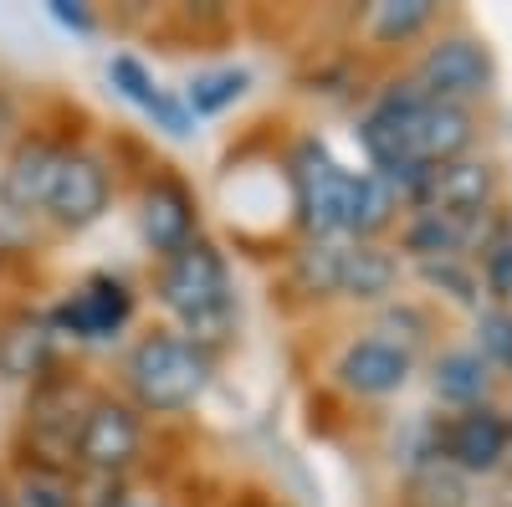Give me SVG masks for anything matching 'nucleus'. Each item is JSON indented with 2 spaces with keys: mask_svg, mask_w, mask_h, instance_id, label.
Listing matches in <instances>:
<instances>
[{
  "mask_svg": "<svg viewBox=\"0 0 512 507\" xmlns=\"http://www.w3.org/2000/svg\"><path fill=\"white\" fill-rule=\"evenodd\" d=\"M159 303L175 313L190 338L205 349V338H221L231 323V272L226 257L205 236L180 246L175 257H164L159 267Z\"/></svg>",
  "mask_w": 512,
  "mask_h": 507,
  "instance_id": "nucleus-1",
  "label": "nucleus"
},
{
  "mask_svg": "<svg viewBox=\"0 0 512 507\" xmlns=\"http://www.w3.org/2000/svg\"><path fill=\"white\" fill-rule=\"evenodd\" d=\"M128 374V390H134V410H149V415H175V410H190L205 385H210V349H200L195 338H180V333H149L134 344L123 364Z\"/></svg>",
  "mask_w": 512,
  "mask_h": 507,
  "instance_id": "nucleus-2",
  "label": "nucleus"
},
{
  "mask_svg": "<svg viewBox=\"0 0 512 507\" xmlns=\"http://www.w3.org/2000/svg\"><path fill=\"white\" fill-rule=\"evenodd\" d=\"M410 82H415L425 98H441V103H461L466 108V103H477V98L492 93L497 62H492L487 41L456 31V36H441L436 47L420 57V67H415Z\"/></svg>",
  "mask_w": 512,
  "mask_h": 507,
  "instance_id": "nucleus-3",
  "label": "nucleus"
},
{
  "mask_svg": "<svg viewBox=\"0 0 512 507\" xmlns=\"http://www.w3.org/2000/svg\"><path fill=\"white\" fill-rule=\"evenodd\" d=\"M144 451V420L134 405L123 400H93L77 420V436H72V461L88 477H118L139 461Z\"/></svg>",
  "mask_w": 512,
  "mask_h": 507,
  "instance_id": "nucleus-4",
  "label": "nucleus"
},
{
  "mask_svg": "<svg viewBox=\"0 0 512 507\" xmlns=\"http://www.w3.org/2000/svg\"><path fill=\"white\" fill-rule=\"evenodd\" d=\"M512 451V420L502 405H472V410H456L441 436H436V456L446 467H456L461 477H492Z\"/></svg>",
  "mask_w": 512,
  "mask_h": 507,
  "instance_id": "nucleus-5",
  "label": "nucleus"
},
{
  "mask_svg": "<svg viewBox=\"0 0 512 507\" xmlns=\"http://www.w3.org/2000/svg\"><path fill=\"white\" fill-rule=\"evenodd\" d=\"M292 190H297V221H303L318 241H328L333 231H344L349 169H338V159L318 139L297 144V154H292Z\"/></svg>",
  "mask_w": 512,
  "mask_h": 507,
  "instance_id": "nucleus-6",
  "label": "nucleus"
},
{
  "mask_svg": "<svg viewBox=\"0 0 512 507\" xmlns=\"http://www.w3.org/2000/svg\"><path fill=\"white\" fill-rule=\"evenodd\" d=\"M128 318H134V292H128L123 277H88L72 298L57 303V313L47 318L52 333H67L77 338V344H103V338H113Z\"/></svg>",
  "mask_w": 512,
  "mask_h": 507,
  "instance_id": "nucleus-7",
  "label": "nucleus"
},
{
  "mask_svg": "<svg viewBox=\"0 0 512 507\" xmlns=\"http://www.w3.org/2000/svg\"><path fill=\"white\" fill-rule=\"evenodd\" d=\"M420 210H441V216L482 231L487 210H497V164L487 159H451L431 169V185L420 195Z\"/></svg>",
  "mask_w": 512,
  "mask_h": 507,
  "instance_id": "nucleus-8",
  "label": "nucleus"
},
{
  "mask_svg": "<svg viewBox=\"0 0 512 507\" xmlns=\"http://www.w3.org/2000/svg\"><path fill=\"white\" fill-rule=\"evenodd\" d=\"M113 200V175L98 154H82V149H67L62 154V169H57V185L47 195V216L62 226V231H82L103 221V210Z\"/></svg>",
  "mask_w": 512,
  "mask_h": 507,
  "instance_id": "nucleus-9",
  "label": "nucleus"
},
{
  "mask_svg": "<svg viewBox=\"0 0 512 507\" xmlns=\"http://www.w3.org/2000/svg\"><path fill=\"white\" fill-rule=\"evenodd\" d=\"M410 369H415V359H410L405 344H395V338H359V344H349L344 359H338V385L379 400V395L405 390Z\"/></svg>",
  "mask_w": 512,
  "mask_h": 507,
  "instance_id": "nucleus-10",
  "label": "nucleus"
},
{
  "mask_svg": "<svg viewBox=\"0 0 512 507\" xmlns=\"http://www.w3.org/2000/svg\"><path fill=\"white\" fill-rule=\"evenodd\" d=\"M477 139V123H472V108L461 103H441V98H425L415 108V123H410V154L425 164V169H441L451 159H466Z\"/></svg>",
  "mask_w": 512,
  "mask_h": 507,
  "instance_id": "nucleus-11",
  "label": "nucleus"
},
{
  "mask_svg": "<svg viewBox=\"0 0 512 507\" xmlns=\"http://www.w3.org/2000/svg\"><path fill=\"white\" fill-rule=\"evenodd\" d=\"M62 144L52 139H26L11 164L0 169V205L16 210V216H31V210H47V195L57 185V169H62Z\"/></svg>",
  "mask_w": 512,
  "mask_h": 507,
  "instance_id": "nucleus-12",
  "label": "nucleus"
},
{
  "mask_svg": "<svg viewBox=\"0 0 512 507\" xmlns=\"http://www.w3.org/2000/svg\"><path fill=\"white\" fill-rule=\"evenodd\" d=\"M139 231H144V241L159 251V257H175L180 246H190L200 236L190 190L180 180H169V175L144 185V195H139Z\"/></svg>",
  "mask_w": 512,
  "mask_h": 507,
  "instance_id": "nucleus-13",
  "label": "nucleus"
},
{
  "mask_svg": "<svg viewBox=\"0 0 512 507\" xmlns=\"http://www.w3.org/2000/svg\"><path fill=\"white\" fill-rule=\"evenodd\" d=\"M52 349H57V333L41 313H16L0 323V374L6 379H36L52 364Z\"/></svg>",
  "mask_w": 512,
  "mask_h": 507,
  "instance_id": "nucleus-14",
  "label": "nucleus"
},
{
  "mask_svg": "<svg viewBox=\"0 0 512 507\" xmlns=\"http://www.w3.org/2000/svg\"><path fill=\"white\" fill-rule=\"evenodd\" d=\"M395 282H400V262H395L384 246H374V241H354V246L338 251V292H344V298L379 303Z\"/></svg>",
  "mask_w": 512,
  "mask_h": 507,
  "instance_id": "nucleus-15",
  "label": "nucleus"
},
{
  "mask_svg": "<svg viewBox=\"0 0 512 507\" xmlns=\"http://www.w3.org/2000/svg\"><path fill=\"white\" fill-rule=\"evenodd\" d=\"M431 385H436V400H446V405H461V410L487 405V395H492V364L477 349H451V354L436 359Z\"/></svg>",
  "mask_w": 512,
  "mask_h": 507,
  "instance_id": "nucleus-16",
  "label": "nucleus"
},
{
  "mask_svg": "<svg viewBox=\"0 0 512 507\" xmlns=\"http://www.w3.org/2000/svg\"><path fill=\"white\" fill-rule=\"evenodd\" d=\"M108 77H113V88L128 98V103H139L149 118H159L169 134H190V118H185V108L180 103H169L159 88H154V77L134 62V57H113L108 62Z\"/></svg>",
  "mask_w": 512,
  "mask_h": 507,
  "instance_id": "nucleus-17",
  "label": "nucleus"
},
{
  "mask_svg": "<svg viewBox=\"0 0 512 507\" xmlns=\"http://www.w3.org/2000/svg\"><path fill=\"white\" fill-rule=\"evenodd\" d=\"M395 221V190L384 185L379 175H349V190H344V231L369 241L374 231H384Z\"/></svg>",
  "mask_w": 512,
  "mask_h": 507,
  "instance_id": "nucleus-18",
  "label": "nucleus"
},
{
  "mask_svg": "<svg viewBox=\"0 0 512 507\" xmlns=\"http://www.w3.org/2000/svg\"><path fill=\"white\" fill-rule=\"evenodd\" d=\"M472 241V226H461L441 210H415V221L405 226V251L415 262H436V257H461V246Z\"/></svg>",
  "mask_w": 512,
  "mask_h": 507,
  "instance_id": "nucleus-19",
  "label": "nucleus"
},
{
  "mask_svg": "<svg viewBox=\"0 0 512 507\" xmlns=\"http://www.w3.org/2000/svg\"><path fill=\"white\" fill-rule=\"evenodd\" d=\"M482 236V287L497 298V308H512V216L497 205L492 226L477 231Z\"/></svg>",
  "mask_w": 512,
  "mask_h": 507,
  "instance_id": "nucleus-20",
  "label": "nucleus"
},
{
  "mask_svg": "<svg viewBox=\"0 0 512 507\" xmlns=\"http://www.w3.org/2000/svg\"><path fill=\"white\" fill-rule=\"evenodd\" d=\"M410 507H472V492H466V477L456 467L425 461L410 477Z\"/></svg>",
  "mask_w": 512,
  "mask_h": 507,
  "instance_id": "nucleus-21",
  "label": "nucleus"
},
{
  "mask_svg": "<svg viewBox=\"0 0 512 507\" xmlns=\"http://www.w3.org/2000/svg\"><path fill=\"white\" fill-rule=\"evenodd\" d=\"M431 21H436L431 0H384V6H374V16H369V31H374V41H410Z\"/></svg>",
  "mask_w": 512,
  "mask_h": 507,
  "instance_id": "nucleus-22",
  "label": "nucleus"
},
{
  "mask_svg": "<svg viewBox=\"0 0 512 507\" xmlns=\"http://www.w3.org/2000/svg\"><path fill=\"white\" fill-rule=\"evenodd\" d=\"M338 251L333 241H313L297 251V267H292V282L308 292V298H328V292H338Z\"/></svg>",
  "mask_w": 512,
  "mask_h": 507,
  "instance_id": "nucleus-23",
  "label": "nucleus"
},
{
  "mask_svg": "<svg viewBox=\"0 0 512 507\" xmlns=\"http://www.w3.org/2000/svg\"><path fill=\"white\" fill-rule=\"evenodd\" d=\"M241 93H246V72L221 67V72H205V77H195V82H190V93H185V103H190V113L210 118V113L231 108Z\"/></svg>",
  "mask_w": 512,
  "mask_h": 507,
  "instance_id": "nucleus-24",
  "label": "nucleus"
},
{
  "mask_svg": "<svg viewBox=\"0 0 512 507\" xmlns=\"http://www.w3.org/2000/svg\"><path fill=\"white\" fill-rule=\"evenodd\" d=\"M21 507H77V482L62 477V467H31L16 482Z\"/></svg>",
  "mask_w": 512,
  "mask_h": 507,
  "instance_id": "nucleus-25",
  "label": "nucleus"
},
{
  "mask_svg": "<svg viewBox=\"0 0 512 507\" xmlns=\"http://www.w3.org/2000/svg\"><path fill=\"white\" fill-rule=\"evenodd\" d=\"M477 354L492 364V369H502V374H512V308H482L477 313Z\"/></svg>",
  "mask_w": 512,
  "mask_h": 507,
  "instance_id": "nucleus-26",
  "label": "nucleus"
},
{
  "mask_svg": "<svg viewBox=\"0 0 512 507\" xmlns=\"http://www.w3.org/2000/svg\"><path fill=\"white\" fill-rule=\"evenodd\" d=\"M420 277L431 282V287H441V292H451L456 303H477V298H482V282H477V272L466 267L461 257H436V262H420Z\"/></svg>",
  "mask_w": 512,
  "mask_h": 507,
  "instance_id": "nucleus-27",
  "label": "nucleus"
},
{
  "mask_svg": "<svg viewBox=\"0 0 512 507\" xmlns=\"http://www.w3.org/2000/svg\"><path fill=\"white\" fill-rule=\"evenodd\" d=\"M52 16H57L62 26H77V31H93V16L82 11V6H67V0H57V6H52Z\"/></svg>",
  "mask_w": 512,
  "mask_h": 507,
  "instance_id": "nucleus-28",
  "label": "nucleus"
},
{
  "mask_svg": "<svg viewBox=\"0 0 512 507\" xmlns=\"http://www.w3.org/2000/svg\"><path fill=\"white\" fill-rule=\"evenodd\" d=\"M118 507H128V502H118Z\"/></svg>",
  "mask_w": 512,
  "mask_h": 507,
  "instance_id": "nucleus-29",
  "label": "nucleus"
}]
</instances>
